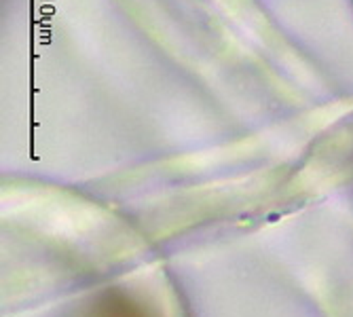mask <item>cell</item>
Returning <instances> with one entry per match:
<instances>
[{
  "label": "cell",
  "instance_id": "cell-1",
  "mask_svg": "<svg viewBox=\"0 0 353 317\" xmlns=\"http://www.w3.org/2000/svg\"><path fill=\"white\" fill-rule=\"evenodd\" d=\"M102 317H142L138 311H134V309H125V307H114V309H110L108 313H104Z\"/></svg>",
  "mask_w": 353,
  "mask_h": 317
}]
</instances>
